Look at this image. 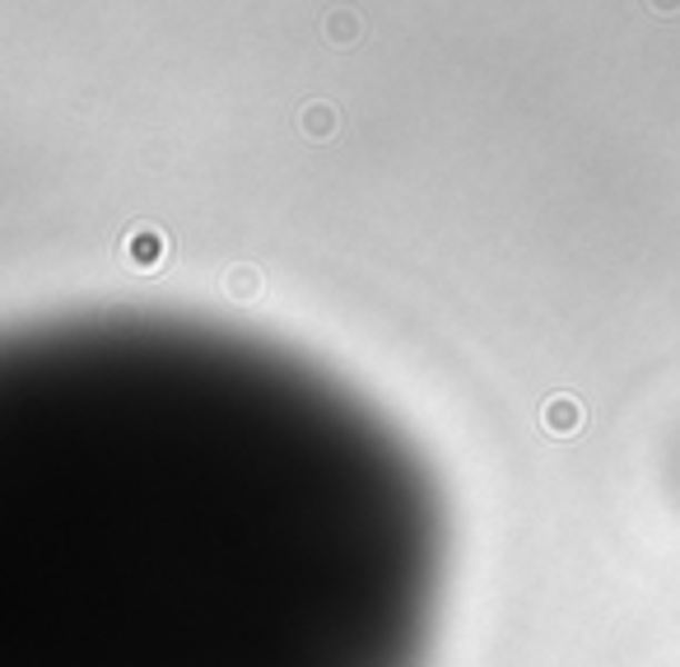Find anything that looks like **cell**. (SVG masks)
<instances>
[{"label":"cell","instance_id":"cell-5","mask_svg":"<svg viewBox=\"0 0 680 667\" xmlns=\"http://www.w3.org/2000/svg\"><path fill=\"white\" fill-rule=\"evenodd\" d=\"M322 33H327V42H336V47H354L359 33H363V23H359L354 10H331L327 23H322Z\"/></svg>","mask_w":680,"mask_h":667},{"label":"cell","instance_id":"cell-6","mask_svg":"<svg viewBox=\"0 0 680 667\" xmlns=\"http://www.w3.org/2000/svg\"><path fill=\"white\" fill-rule=\"evenodd\" d=\"M648 6H652V14H680V0H648Z\"/></svg>","mask_w":680,"mask_h":667},{"label":"cell","instance_id":"cell-3","mask_svg":"<svg viewBox=\"0 0 680 667\" xmlns=\"http://www.w3.org/2000/svg\"><path fill=\"white\" fill-rule=\"evenodd\" d=\"M340 131V108L327 99H312L299 108V136L303 140H336Z\"/></svg>","mask_w":680,"mask_h":667},{"label":"cell","instance_id":"cell-4","mask_svg":"<svg viewBox=\"0 0 680 667\" xmlns=\"http://www.w3.org/2000/svg\"><path fill=\"white\" fill-rule=\"evenodd\" d=\"M261 290H266V280H261L257 267H229V271H224V295H229V299L252 303V299H261Z\"/></svg>","mask_w":680,"mask_h":667},{"label":"cell","instance_id":"cell-2","mask_svg":"<svg viewBox=\"0 0 680 667\" xmlns=\"http://www.w3.org/2000/svg\"><path fill=\"white\" fill-rule=\"evenodd\" d=\"M582 420L588 416H582V401L573 392H554L541 407V430L554 435V439H573L582 430Z\"/></svg>","mask_w":680,"mask_h":667},{"label":"cell","instance_id":"cell-1","mask_svg":"<svg viewBox=\"0 0 680 667\" xmlns=\"http://www.w3.org/2000/svg\"><path fill=\"white\" fill-rule=\"evenodd\" d=\"M121 261H127L131 271H140V276L163 271V261H168V233L159 225H131L127 233H121Z\"/></svg>","mask_w":680,"mask_h":667}]
</instances>
